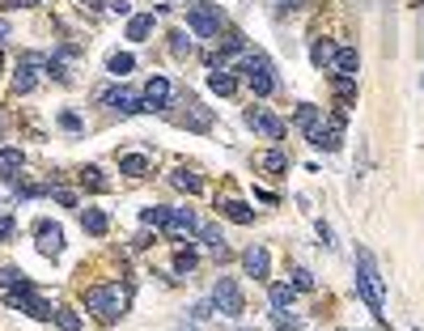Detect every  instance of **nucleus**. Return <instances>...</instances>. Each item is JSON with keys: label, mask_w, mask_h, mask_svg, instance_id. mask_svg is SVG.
Wrapping results in <instances>:
<instances>
[{"label": "nucleus", "mask_w": 424, "mask_h": 331, "mask_svg": "<svg viewBox=\"0 0 424 331\" xmlns=\"http://www.w3.org/2000/svg\"><path fill=\"white\" fill-rule=\"evenodd\" d=\"M356 293L365 297V306L374 310L378 323H386V289H382V272H378V259L369 255L365 247L356 251Z\"/></svg>", "instance_id": "1"}, {"label": "nucleus", "mask_w": 424, "mask_h": 331, "mask_svg": "<svg viewBox=\"0 0 424 331\" xmlns=\"http://www.w3.org/2000/svg\"><path fill=\"white\" fill-rule=\"evenodd\" d=\"M85 310H93L102 323H115V318L128 310V293H123L119 285H98V289L85 293Z\"/></svg>", "instance_id": "2"}, {"label": "nucleus", "mask_w": 424, "mask_h": 331, "mask_svg": "<svg viewBox=\"0 0 424 331\" xmlns=\"http://www.w3.org/2000/svg\"><path fill=\"white\" fill-rule=\"evenodd\" d=\"M242 73H246V85H250V94H255V98H268V94H276V68H272V60H268V55L250 51L246 60H242Z\"/></svg>", "instance_id": "3"}, {"label": "nucleus", "mask_w": 424, "mask_h": 331, "mask_svg": "<svg viewBox=\"0 0 424 331\" xmlns=\"http://www.w3.org/2000/svg\"><path fill=\"white\" fill-rule=\"evenodd\" d=\"M221 26H225V9L221 5H191L187 9V30L195 38H221Z\"/></svg>", "instance_id": "4"}, {"label": "nucleus", "mask_w": 424, "mask_h": 331, "mask_svg": "<svg viewBox=\"0 0 424 331\" xmlns=\"http://www.w3.org/2000/svg\"><path fill=\"white\" fill-rule=\"evenodd\" d=\"M344 128H348V110H331L327 128L318 124V128H310L305 136H310V145H314V149H323V153H340V145H344Z\"/></svg>", "instance_id": "5"}, {"label": "nucleus", "mask_w": 424, "mask_h": 331, "mask_svg": "<svg viewBox=\"0 0 424 331\" xmlns=\"http://www.w3.org/2000/svg\"><path fill=\"white\" fill-rule=\"evenodd\" d=\"M212 306H217L225 318L246 314V302H242V289L234 285V276H217V285H212Z\"/></svg>", "instance_id": "6"}, {"label": "nucleus", "mask_w": 424, "mask_h": 331, "mask_svg": "<svg viewBox=\"0 0 424 331\" xmlns=\"http://www.w3.org/2000/svg\"><path fill=\"white\" fill-rule=\"evenodd\" d=\"M9 302H13L22 314L38 318V323H51V318H56V310H60V306H51L47 297H38V293H34V285H30V289H13V293H9Z\"/></svg>", "instance_id": "7"}, {"label": "nucleus", "mask_w": 424, "mask_h": 331, "mask_svg": "<svg viewBox=\"0 0 424 331\" xmlns=\"http://www.w3.org/2000/svg\"><path fill=\"white\" fill-rule=\"evenodd\" d=\"M98 102H111V110H119V115H136V110H144V94L119 85V89H98L93 94Z\"/></svg>", "instance_id": "8"}, {"label": "nucleus", "mask_w": 424, "mask_h": 331, "mask_svg": "<svg viewBox=\"0 0 424 331\" xmlns=\"http://www.w3.org/2000/svg\"><path fill=\"white\" fill-rule=\"evenodd\" d=\"M246 128L259 132V136H268V140H280V136H285V124L272 115L268 106H250V110H246Z\"/></svg>", "instance_id": "9"}, {"label": "nucleus", "mask_w": 424, "mask_h": 331, "mask_svg": "<svg viewBox=\"0 0 424 331\" xmlns=\"http://www.w3.org/2000/svg\"><path fill=\"white\" fill-rule=\"evenodd\" d=\"M34 234H38V251H43V255L56 259V255L64 251V230L56 226V221H47V216H43L38 226H34Z\"/></svg>", "instance_id": "10"}, {"label": "nucleus", "mask_w": 424, "mask_h": 331, "mask_svg": "<svg viewBox=\"0 0 424 331\" xmlns=\"http://www.w3.org/2000/svg\"><path fill=\"white\" fill-rule=\"evenodd\" d=\"M242 267H246V276H255V281H268V272H272V259H268V251H263L259 242L242 255Z\"/></svg>", "instance_id": "11"}, {"label": "nucleus", "mask_w": 424, "mask_h": 331, "mask_svg": "<svg viewBox=\"0 0 424 331\" xmlns=\"http://www.w3.org/2000/svg\"><path fill=\"white\" fill-rule=\"evenodd\" d=\"M166 102H170V81L166 77H149V85H144V110H166Z\"/></svg>", "instance_id": "12"}, {"label": "nucleus", "mask_w": 424, "mask_h": 331, "mask_svg": "<svg viewBox=\"0 0 424 331\" xmlns=\"http://www.w3.org/2000/svg\"><path fill=\"white\" fill-rule=\"evenodd\" d=\"M38 64H47V55H26L22 68H17V77H13V94H30L34 89V68Z\"/></svg>", "instance_id": "13"}, {"label": "nucleus", "mask_w": 424, "mask_h": 331, "mask_svg": "<svg viewBox=\"0 0 424 331\" xmlns=\"http://www.w3.org/2000/svg\"><path fill=\"white\" fill-rule=\"evenodd\" d=\"M170 230H174V234H199L204 221H199L191 208H170Z\"/></svg>", "instance_id": "14"}, {"label": "nucleus", "mask_w": 424, "mask_h": 331, "mask_svg": "<svg viewBox=\"0 0 424 331\" xmlns=\"http://www.w3.org/2000/svg\"><path fill=\"white\" fill-rule=\"evenodd\" d=\"M335 43L331 38H314L310 43V60H314V68H327V64H335Z\"/></svg>", "instance_id": "15"}, {"label": "nucleus", "mask_w": 424, "mask_h": 331, "mask_svg": "<svg viewBox=\"0 0 424 331\" xmlns=\"http://www.w3.org/2000/svg\"><path fill=\"white\" fill-rule=\"evenodd\" d=\"M221 216H229L234 226H250V221H255L250 204H242V200H221Z\"/></svg>", "instance_id": "16"}, {"label": "nucleus", "mask_w": 424, "mask_h": 331, "mask_svg": "<svg viewBox=\"0 0 424 331\" xmlns=\"http://www.w3.org/2000/svg\"><path fill=\"white\" fill-rule=\"evenodd\" d=\"M119 175H128V179L149 175V157H144V153H123V157H119Z\"/></svg>", "instance_id": "17"}, {"label": "nucleus", "mask_w": 424, "mask_h": 331, "mask_svg": "<svg viewBox=\"0 0 424 331\" xmlns=\"http://www.w3.org/2000/svg\"><path fill=\"white\" fill-rule=\"evenodd\" d=\"M81 230H85L89 238H102V234H106V212H102V208H85V212H81Z\"/></svg>", "instance_id": "18"}, {"label": "nucleus", "mask_w": 424, "mask_h": 331, "mask_svg": "<svg viewBox=\"0 0 424 331\" xmlns=\"http://www.w3.org/2000/svg\"><path fill=\"white\" fill-rule=\"evenodd\" d=\"M331 89H335L340 106H352V102H356V77H344V73H335V77H331Z\"/></svg>", "instance_id": "19"}, {"label": "nucleus", "mask_w": 424, "mask_h": 331, "mask_svg": "<svg viewBox=\"0 0 424 331\" xmlns=\"http://www.w3.org/2000/svg\"><path fill=\"white\" fill-rule=\"evenodd\" d=\"M153 34V13H136V17H128V38L132 43H144Z\"/></svg>", "instance_id": "20"}, {"label": "nucleus", "mask_w": 424, "mask_h": 331, "mask_svg": "<svg viewBox=\"0 0 424 331\" xmlns=\"http://www.w3.org/2000/svg\"><path fill=\"white\" fill-rule=\"evenodd\" d=\"M208 89H212V94H221V98H229V94L238 89V77H229L225 68H217V73H208Z\"/></svg>", "instance_id": "21"}, {"label": "nucleus", "mask_w": 424, "mask_h": 331, "mask_svg": "<svg viewBox=\"0 0 424 331\" xmlns=\"http://www.w3.org/2000/svg\"><path fill=\"white\" fill-rule=\"evenodd\" d=\"M140 221H144V226H153V230H170V208L166 204H153V208L140 212Z\"/></svg>", "instance_id": "22"}, {"label": "nucleus", "mask_w": 424, "mask_h": 331, "mask_svg": "<svg viewBox=\"0 0 424 331\" xmlns=\"http://www.w3.org/2000/svg\"><path fill=\"white\" fill-rule=\"evenodd\" d=\"M356 68H361V55H356L352 47H340V51H335V73L356 77Z\"/></svg>", "instance_id": "23"}, {"label": "nucleus", "mask_w": 424, "mask_h": 331, "mask_svg": "<svg viewBox=\"0 0 424 331\" xmlns=\"http://www.w3.org/2000/svg\"><path fill=\"white\" fill-rule=\"evenodd\" d=\"M132 68H136V60H132V51H115L111 60H106V73H111V77H128Z\"/></svg>", "instance_id": "24"}, {"label": "nucleus", "mask_w": 424, "mask_h": 331, "mask_svg": "<svg viewBox=\"0 0 424 331\" xmlns=\"http://www.w3.org/2000/svg\"><path fill=\"white\" fill-rule=\"evenodd\" d=\"M22 149H0V179H13V170H22Z\"/></svg>", "instance_id": "25"}, {"label": "nucleus", "mask_w": 424, "mask_h": 331, "mask_svg": "<svg viewBox=\"0 0 424 331\" xmlns=\"http://www.w3.org/2000/svg\"><path fill=\"white\" fill-rule=\"evenodd\" d=\"M0 285H5L9 293H13V289H30V281H26L22 267H0Z\"/></svg>", "instance_id": "26"}, {"label": "nucleus", "mask_w": 424, "mask_h": 331, "mask_svg": "<svg viewBox=\"0 0 424 331\" xmlns=\"http://www.w3.org/2000/svg\"><path fill=\"white\" fill-rule=\"evenodd\" d=\"M268 297H272V310H276V314H285V310L293 306V285H272V293H268Z\"/></svg>", "instance_id": "27"}, {"label": "nucleus", "mask_w": 424, "mask_h": 331, "mask_svg": "<svg viewBox=\"0 0 424 331\" xmlns=\"http://www.w3.org/2000/svg\"><path fill=\"white\" fill-rule=\"evenodd\" d=\"M293 124H297L301 132H310V128H318V106H310V102H301V106H297V115H293Z\"/></svg>", "instance_id": "28"}, {"label": "nucleus", "mask_w": 424, "mask_h": 331, "mask_svg": "<svg viewBox=\"0 0 424 331\" xmlns=\"http://www.w3.org/2000/svg\"><path fill=\"white\" fill-rule=\"evenodd\" d=\"M174 187L195 196V191H204V179H199V175H191V170H174Z\"/></svg>", "instance_id": "29"}, {"label": "nucleus", "mask_w": 424, "mask_h": 331, "mask_svg": "<svg viewBox=\"0 0 424 331\" xmlns=\"http://www.w3.org/2000/svg\"><path fill=\"white\" fill-rule=\"evenodd\" d=\"M238 51H246V38H242L238 30H229V34L221 38V60H225V55H238Z\"/></svg>", "instance_id": "30"}, {"label": "nucleus", "mask_w": 424, "mask_h": 331, "mask_svg": "<svg viewBox=\"0 0 424 331\" xmlns=\"http://www.w3.org/2000/svg\"><path fill=\"white\" fill-rule=\"evenodd\" d=\"M56 323H60V331H81V314L77 310H56Z\"/></svg>", "instance_id": "31"}, {"label": "nucleus", "mask_w": 424, "mask_h": 331, "mask_svg": "<svg viewBox=\"0 0 424 331\" xmlns=\"http://www.w3.org/2000/svg\"><path fill=\"white\" fill-rule=\"evenodd\" d=\"M293 289L310 293V289H314V272H305V267H293Z\"/></svg>", "instance_id": "32"}, {"label": "nucleus", "mask_w": 424, "mask_h": 331, "mask_svg": "<svg viewBox=\"0 0 424 331\" xmlns=\"http://www.w3.org/2000/svg\"><path fill=\"white\" fill-rule=\"evenodd\" d=\"M191 267H195V251H179V255H174V272H179V276H187Z\"/></svg>", "instance_id": "33"}, {"label": "nucleus", "mask_w": 424, "mask_h": 331, "mask_svg": "<svg viewBox=\"0 0 424 331\" xmlns=\"http://www.w3.org/2000/svg\"><path fill=\"white\" fill-rule=\"evenodd\" d=\"M263 170H276V175L289 170V157L285 153H268V157H263Z\"/></svg>", "instance_id": "34"}, {"label": "nucleus", "mask_w": 424, "mask_h": 331, "mask_svg": "<svg viewBox=\"0 0 424 331\" xmlns=\"http://www.w3.org/2000/svg\"><path fill=\"white\" fill-rule=\"evenodd\" d=\"M170 38H174V43H170V51H174V55H191V38H187L183 30H179V34H170Z\"/></svg>", "instance_id": "35"}, {"label": "nucleus", "mask_w": 424, "mask_h": 331, "mask_svg": "<svg viewBox=\"0 0 424 331\" xmlns=\"http://www.w3.org/2000/svg\"><path fill=\"white\" fill-rule=\"evenodd\" d=\"M17 230V216H0V247L9 242V234Z\"/></svg>", "instance_id": "36"}, {"label": "nucleus", "mask_w": 424, "mask_h": 331, "mask_svg": "<svg viewBox=\"0 0 424 331\" xmlns=\"http://www.w3.org/2000/svg\"><path fill=\"white\" fill-rule=\"evenodd\" d=\"M51 200H56V204H64V208H73V204H77V196H73L68 187H56V191H51Z\"/></svg>", "instance_id": "37"}, {"label": "nucleus", "mask_w": 424, "mask_h": 331, "mask_svg": "<svg viewBox=\"0 0 424 331\" xmlns=\"http://www.w3.org/2000/svg\"><path fill=\"white\" fill-rule=\"evenodd\" d=\"M297 327H301V323H297L289 310H285V314H276V331H297Z\"/></svg>", "instance_id": "38"}, {"label": "nucleus", "mask_w": 424, "mask_h": 331, "mask_svg": "<svg viewBox=\"0 0 424 331\" xmlns=\"http://www.w3.org/2000/svg\"><path fill=\"white\" fill-rule=\"evenodd\" d=\"M60 128H64V132H81V119L73 115V110H64V115H60Z\"/></svg>", "instance_id": "39"}, {"label": "nucleus", "mask_w": 424, "mask_h": 331, "mask_svg": "<svg viewBox=\"0 0 424 331\" xmlns=\"http://www.w3.org/2000/svg\"><path fill=\"white\" fill-rule=\"evenodd\" d=\"M47 73L56 77V81H64V77H68V73H64V60H47Z\"/></svg>", "instance_id": "40"}, {"label": "nucleus", "mask_w": 424, "mask_h": 331, "mask_svg": "<svg viewBox=\"0 0 424 331\" xmlns=\"http://www.w3.org/2000/svg\"><path fill=\"white\" fill-rule=\"evenodd\" d=\"M111 13H119V17H132V9H128V0H111Z\"/></svg>", "instance_id": "41"}, {"label": "nucleus", "mask_w": 424, "mask_h": 331, "mask_svg": "<svg viewBox=\"0 0 424 331\" xmlns=\"http://www.w3.org/2000/svg\"><path fill=\"white\" fill-rule=\"evenodd\" d=\"M280 5H285V9H297V0H280Z\"/></svg>", "instance_id": "42"}, {"label": "nucleus", "mask_w": 424, "mask_h": 331, "mask_svg": "<svg viewBox=\"0 0 424 331\" xmlns=\"http://www.w3.org/2000/svg\"><path fill=\"white\" fill-rule=\"evenodd\" d=\"M5 34H9V26H5V22H0V38H5Z\"/></svg>", "instance_id": "43"}, {"label": "nucleus", "mask_w": 424, "mask_h": 331, "mask_svg": "<svg viewBox=\"0 0 424 331\" xmlns=\"http://www.w3.org/2000/svg\"><path fill=\"white\" fill-rule=\"evenodd\" d=\"M0 64H5V55H0Z\"/></svg>", "instance_id": "44"}]
</instances>
